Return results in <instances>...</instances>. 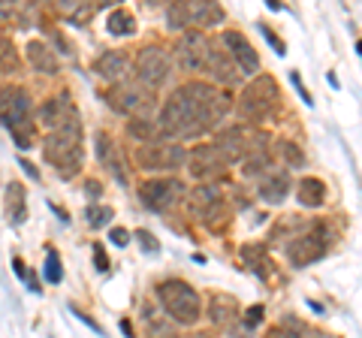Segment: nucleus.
<instances>
[{"mask_svg": "<svg viewBox=\"0 0 362 338\" xmlns=\"http://www.w3.org/2000/svg\"><path fill=\"white\" fill-rule=\"evenodd\" d=\"M226 109H230V97L218 88L206 82H187L163 103L157 130L169 139H190L211 130L226 115Z\"/></svg>", "mask_w": 362, "mask_h": 338, "instance_id": "1", "label": "nucleus"}, {"mask_svg": "<svg viewBox=\"0 0 362 338\" xmlns=\"http://www.w3.org/2000/svg\"><path fill=\"white\" fill-rule=\"evenodd\" d=\"M0 121L13 133L18 148H30L37 124H33V103L28 91H21V88H0Z\"/></svg>", "mask_w": 362, "mask_h": 338, "instance_id": "2", "label": "nucleus"}, {"mask_svg": "<svg viewBox=\"0 0 362 338\" xmlns=\"http://www.w3.org/2000/svg\"><path fill=\"white\" fill-rule=\"evenodd\" d=\"M42 154L54 169H61L64 178L78 173V166H82V121L52 130L42 142Z\"/></svg>", "mask_w": 362, "mask_h": 338, "instance_id": "3", "label": "nucleus"}, {"mask_svg": "<svg viewBox=\"0 0 362 338\" xmlns=\"http://www.w3.org/2000/svg\"><path fill=\"white\" fill-rule=\"evenodd\" d=\"M157 296H160L163 302V308L169 311V317H173L175 323H197L199 320V293L187 284V281H181V278H169L163 281L160 287H157Z\"/></svg>", "mask_w": 362, "mask_h": 338, "instance_id": "4", "label": "nucleus"}, {"mask_svg": "<svg viewBox=\"0 0 362 338\" xmlns=\"http://www.w3.org/2000/svg\"><path fill=\"white\" fill-rule=\"evenodd\" d=\"M278 85L272 76H257L239 97V115L245 121H263L278 106Z\"/></svg>", "mask_w": 362, "mask_h": 338, "instance_id": "5", "label": "nucleus"}, {"mask_svg": "<svg viewBox=\"0 0 362 338\" xmlns=\"http://www.w3.org/2000/svg\"><path fill=\"white\" fill-rule=\"evenodd\" d=\"M269 142V136L263 130H251V127H230L223 130L218 142H214V148L221 151V157L226 161V166L235 163V161H245L247 154L254 151H266L263 145Z\"/></svg>", "mask_w": 362, "mask_h": 338, "instance_id": "6", "label": "nucleus"}, {"mask_svg": "<svg viewBox=\"0 0 362 338\" xmlns=\"http://www.w3.org/2000/svg\"><path fill=\"white\" fill-rule=\"evenodd\" d=\"M169 52L163 46H145L139 54H136V73H139V85L145 91H154V88H160L169 76Z\"/></svg>", "mask_w": 362, "mask_h": 338, "instance_id": "7", "label": "nucleus"}, {"mask_svg": "<svg viewBox=\"0 0 362 338\" xmlns=\"http://www.w3.org/2000/svg\"><path fill=\"white\" fill-rule=\"evenodd\" d=\"M136 163L142 169H157V173H166V169H181L187 163V151L181 145H166V142H148L145 148H136Z\"/></svg>", "mask_w": 362, "mask_h": 338, "instance_id": "8", "label": "nucleus"}, {"mask_svg": "<svg viewBox=\"0 0 362 338\" xmlns=\"http://www.w3.org/2000/svg\"><path fill=\"white\" fill-rule=\"evenodd\" d=\"M326 251H329V235H326L323 227H311L308 233H302L299 239H293L287 245V257H290V263L296 269L308 266V263H317Z\"/></svg>", "mask_w": 362, "mask_h": 338, "instance_id": "9", "label": "nucleus"}, {"mask_svg": "<svg viewBox=\"0 0 362 338\" xmlns=\"http://www.w3.org/2000/svg\"><path fill=\"white\" fill-rule=\"evenodd\" d=\"M181 197H185V185L178 178H148V182L139 185V199L151 211H166Z\"/></svg>", "mask_w": 362, "mask_h": 338, "instance_id": "10", "label": "nucleus"}, {"mask_svg": "<svg viewBox=\"0 0 362 338\" xmlns=\"http://www.w3.org/2000/svg\"><path fill=\"white\" fill-rule=\"evenodd\" d=\"M106 100L112 109L124 112V115H145L151 109V91H145L142 85H133V82L112 85Z\"/></svg>", "mask_w": 362, "mask_h": 338, "instance_id": "11", "label": "nucleus"}, {"mask_svg": "<svg viewBox=\"0 0 362 338\" xmlns=\"http://www.w3.org/2000/svg\"><path fill=\"white\" fill-rule=\"evenodd\" d=\"M190 209L202 223H214V221H223V199H221V190L214 185H199L194 194H190Z\"/></svg>", "mask_w": 362, "mask_h": 338, "instance_id": "12", "label": "nucleus"}, {"mask_svg": "<svg viewBox=\"0 0 362 338\" xmlns=\"http://www.w3.org/2000/svg\"><path fill=\"white\" fill-rule=\"evenodd\" d=\"M40 121L45 124V127H52V130H61V127H70V124H76L78 112L73 106L70 94H58V97L45 100V103L40 106Z\"/></svg>", "mask_w": 362, "mask_h": 338, "instance_id": "13", "label": "nucleus"}, {"mask_svg": "<svg viewBox=\"0 0 362 338\" xmlns=\"http://www.w3.org/2000/svg\"><path fill=\"white\" fill-rule=\"evenodd\" d=\"M206 49H209V37L199 30H187L178 42V64L185 66L187 73H202V64H206Z\"/></svg>", "mask_w": 362, "mask_h": 338, "instance_id": "14", "label": "nucleus"}, {"mask_svg": "<svg viewBox=\"0 0 362 338\" xmlns=\"http://www.w3.org/2000/svg\"><path fill=\"white\" fill-rule=\"evenodd\" d=\"M202 73L214 76L221 85H235L242 78L239 70L233 66V58L226 52H221L218 42H211V40H209V49H206V64H202Z\"/></svg>", "mask_w": 362, "mask_h": 338, "instance_id": "15", "label": "nucleus"}, {"mask_svg": "<svg viewBox=\"0 0 362 338\" xmlns=\"http://www.w3.org/2000/svg\"><path fill=\"white\" fill-rule=\"evenodd\" d=\"M221 42H223L226 49H230L226 54L239 61V70H242L245 76H254V73L259 70V58H257V52L251 49V42H247L239 30H226L223 37H221Z\"/></svg>", "mask_w": 362, "mask_h": 338, "instance_id": "16", "label": "nucleus"}, {"mask_svg": "<svg viewBox=\"0 0 362 338\" xmlns=\"http://www.w3.org/2000/svg\"><path fill=\"white\" fill-rule=\"evenodd\" d=\"M187 166H190V173H194L197 178H214V175H221L226 169V161L221 157V151L214 148V145H206V148H197L194 154L187 157Z\"/></svg>", "mask_w": 362, "mask_h": 338, "instance_id": "17", "label": "nucleus"}, {"mask_svg": "<svg viewBox=\"0 0 362 338\" xmlns=\"http://www.w3.org/2000/svg\"><path fill=\"white\" fill-rule=\"evenodd\" d=\"M94 73L100 78H106V82H112V85H121V82H127L130 58L124 52H106V54H100V58H97Z\"/></svg>", "mask_w": 362, "mask_h": 338, "instance_id": "18", "label": "nucleus"}, {"mask_svg": "<svg viewBox=\"0 0 362 338\" xmlns=\"http://www.w3.org/2000/svg\"><path fill=\"white\" fill-rule=\"evenodd\" d=\"M97 154H100V163H103L112 175L118 178L121 185H127V163H124V157H121V148L115 142H112L106 133H97Z\"/></svg>", "mask_w": 362, "mask_h": 338, "instance_id": "19", "label": "nucleus"}, {"mask_svg": "<svg viewBox=\"0 0 362 338\" xmlns=\"http://www.w3.org/2000/svg\"><path fill=\"white\" fill-rule=\"evenodd\" d=\"M287 190H290V175L287 173H266L263 178H259V185H257V194L263 197L266 202H284V197H287Z\"/></svg>", "mask_w": 362, "mask_h": 338, "instance_id": "20", "label": "nucleus"}, {"mask_svg": "<svg viewBox=\"0 0 362 338\" xmlns=\"http://www.w3.org/2000/svg\"><path fill=\"white\" fill-rule=\"evenodd\" d=\"M187 13V28H214L223 21V9L221 4H185Z\"/></svg>", "mask_w": 362, "mask_h": 338, "instance_id": "21", "label": "nucleus"}, {"mask_svg": "<svg viewBox=\"0 0 362 338\" xmlns=\"http://www.w3.org/2000/svg\"><path fill=\"white\" fill-rule=\"evenodd\" d=\"M6 218L13 223H25L28 221V194L18 182L6 185Z\"/></svg>", "mask_w": 362, "mask_h": 338, "instance_id": "22", "label": "nucleus"}, {"mask_svg": "<svg viewBox=\"0 0 362 338\" xmlns=\"http://www.w3.org/2000/svg\"><path fill=\"white\" fill-rule=\"evenodd\" d=\"M239 314V302H235L233 296H226V293H214V296L209 299V317L211 323H233V317Z\"/></svg>", "mask_w": 362, "mask_h": 338, "instance_id": "23", "label": "nucleus"}, {"mask_svg": "<svg viewBox=\"0 0 362 338\" xmlns=\"http://www.w3.org/2000/svg\"><path fill=\"white\" fill-rule=\"evenodd\" d=\"M28 58L33 64V70L42 73V76H54V73H58V58H54V52L45 46V42L33 40L30 46H28Z\"/></svg>", "mask_w": 362, "mask_h": 338, "instance_id": "24", "label": "nucleus"}, {"mask_svg": "<svg viewBox=\"0 0 362 338\" xmlns=\"http://www.w3.org/2000/svg\"><path fill=\"white\" fill-rule=\"evenodd\" d=\"M299 202L308 209H320L326 202V185L320 178H302L299 182Z\"/></svg>", "mask_w": 362, "mask_h": 338, "instance_id": "25", "label": "nucleus"}, {"mask_svg": "<svg viewBox=\"0 0 362 338\" xmlns=\"http://www.w3.org/2000/svg\"><path fill=\"white\" fill-rule=\"evenodd\" d=\"M242 260L251 266L259 278H269L272 263H269V257H266V245H245L242 247Z\"/></svg>", "mask_w": 362, "mask_h": 338, "instance_id": "26", "label": "nucleus"}, {"mask_svg": "<svg viewBox=\"0 0 362 338\" xmlns=\"http://www.w3.org/2000/svg\"><path fill=\"white\" fill-rule=\"evenodd\" d=\"M97 9H100V4H90V6H85V4H58V13L64 18H70L73 25H88Z\"/></svg>", "mask_w": 362, "mask_h": 338, "instance_id": "27", "label": "nucleus"}, {"mask_svg": "<svg viewBox=\"0 0 362 338\" xmlns=\"http://www.w3.org/2000/svg\"><path fill=\"white\" fill-rule=\"evenodd\" d=\"M266 173H272V154L269 151H254L245 157V175L247 178H263Z\"/></svg>", "mask_w": 362, "mask_h": 338, "instance_id": "28", "label": "nucleus"}, {"mask_svg": "<svg viewBox=\"0 0 362 338\" xmlns=\"http://www.w3.org/2000/svg\"><path fill=\"white\" fill-rule=\"evenodd\" d=\"M109 33H115V37H130L136 30V21L127 9H115V13H109V21H106Z\"/></svg>", "mask_w": 362, "mask_h": 338, "instance_id": "29", "label": "nucleus"}, {"mask_svg": "<svg viewBox=\"0 0 362 338\" xmlns=\"http://www.w3.org/2000/svg\"><path fill=\"white\" fill-rule=\"evenodd\" d=\"M127 133L133 139H139V142H154L157 136H160V130H157V124L151 121H145V118H136L127 124Z\"/></svg>", "mask_w": 362, "mask_h": 338, "instance_id": "30", "label": "nucleus"}, {"mask_svg": "<svg viewBox=\"0 0 362 338\" xmlns=\"http://www.w3.org/2000/svg\"><path fill=\"white\" fill-rule=\"evenodd\" d=\"M0 70L13 73L18 70V61H16V49H13V40L6 33H0Z\"/></svg>", "mask_w": 362, "mask_h": 338, "instance_id": "31", "label": "nucleus"}, {"mask_svg": "<svg viewBox=\"0 0 362 338\" xmlns=\"http://www.w3.org/2000/svg\"><path fill=\"white\" fill-rule=\"evenodd\" d=\"M61 278H64L61 257H58V251H49L45 254V281H49V284H61Z\"/></svg>", "mask_w": 362, "mask_h": 338, "instance_id": "32", "label": "nucleus"}, {"mask_svg": "<svg viewBox=\"0 0 362 338\" xmlns=\"http://www.w3.org/2000/svg\"><path fill=\"white\" fill-rule=\"evenodd\" d=\"M275 151L284 157V161L290 163V166H302L305 163V154H302V148L299 145H293V142H278L275 145Z\"/></svg>", "mask_w": 362, "mask_h": 338, "instance_id": "33", "label": "nucleus"}, {"mask_svg": "<svg viewBox=\"0 0 362 338\" xmlns=\"http://www.w3.org/2000/svg\"><path fill=\"white\" fill-rule=\"evenodd\" d=\"M166 21H169V28H173V30L187 28V13H185V4H169V9H166Z\"/></svg>", "mask_w": 362, "mask_h": 338, "instance_id": "34", "label": "nucleus"}, {"mask_svg": "<svg viewBox=\"0 0 362 338\" xmlns=\"http://www.w3.org/2000/svg\"><path fill=\"white\" fill-rule=\"evenodd\" d=\"M85 218H88V223H90V227H103V223L106 221H112V209L109 206H90L88 211H85Z\"/></svg>", "mask_w": 362, "mask_h": 338, "instance_id": "35", "label": "nucleus"}, {"mask_svg": "<svg viewBox=\"0 0 362 338\" xmlns=\"http://www.w3.org/2000/svg\"><path fill=\"white\" fill-rule=\"evenodd\" d=\"M148 338H175L173 326H166L160 320H148Z\"/></svg>", "mask_w": 362, "mask_h": 338, "instance_id": "36", "label": "nucleus"}, {"mask_svg": "<svg viewBox=\"0 0 362 338\" xmlns=\"http://www.w3.org/2000/svg\"><path fill=\"white\" fill-rule=\"evenodd\" d=\"M263 314H266V308L263 305H254V308H247V314H245V330H254V326L263 320Z\"/></svg>", "mask_w": 362, "mask_h": 338, "instance_id": "37", "label": "nucleus"}, {"mask_svg": "<svg viewBox=\"0 0 362 338\" xmlns=\"http://www.w3.org/2000/svg\"><path fill=\"white\" fill-rule=\"evenodd\" d=\"M94 266H97V272H109V257L103 245H94Z\"/></svg>", "mask_w": 362, "mask_h": 338, "instance_id": "38", "label": "nucleus"}, {"mask_svg": "<svg viewBox=\"0 0 362 338\" xmlns=\"http://www.w3.org/2000/svg\"><path fill=\"white\" fill-rule=\"evenodd\" d=\"M259 30H263V37H266V40H269V42H272V49H275V52H278V54H284V42H281V40H278V37H275V33H272V30H269V28H266V25H259Z\"/></svg>", "mask_w": 362, "mask_h": 338, "instance_id": "39", "label": "nucleus"}, {"mask_svg": "<svg viewBox=\"0 0 362 338\" xmlns=\"http://www.w3.org/2000/svg\"><path fill=\"white\" fill-rule=\"evenodd\" d=\"M109 239L124 247V245L130 242V233H127V230H121V227H115V230H109Z\"/></svg>", "mask_w": 362, "mask_h": 338, "instance_id": "40", "label": "nucleus"}, {"mask_svg": "<svg viewBox=\"0 0 362 338\" xmlns=\"http://www.w3.org/2000/svg\"><path fill=\"white\" fill-rule=\"evenodd\" d=\"M136 239L142 242V247H145V251H157V242H154V235H151V233L139 230V233H136Z\"/></svg>", "mask_w": 362, "mask_h": 338, "instance_id": "41", "label": "nucleus"}, {"mask_svg": "<svg viewBox=\"0 0 362 338\" xmlns=\"http://www.w3.org/2000/svg\"><path fill=\"white\" fill-rule=\"evenodd\" d=\"M290 82H293V85H296V91L302 94V100H305V103H314V100H311V94H308V91H305V85H302V78H299V73H290Z\"/></svg>", "mask_w": 362, "mask_h": 338, "instance_id": "42", "label": "nucleus"}, {"mask_svg": "<svg viewBox=\"0 0 362 338\" xmlns=\"http://www.w3.org/2000/svg\"><path fill=\"white\" fill-rule=\"evenodd\" d=\"M85 190H88L90 197H100V194H103V187H100V182H94V178H88V182H85Z\"/></svg>", "mask_w": 362, "mask_h": 338, "instance_id": "43", "label": "nucleus"}, {"mask_svg": "<svg viewBox=\"0 0 362 338\" xmlns=\"http://www.w3.org/2000/svg\"><path fill=\"white\" fill-rule=\"evenodd\" d=\"M78 320H82L85 326H90V330H94L97 335H103V326H100V323H94V320H90V317H88V314H78Z\"/></svg>", "mask_w": 362, "mask_h": 338, "instance_id": "44", "label": "nucleus"}, {"mask_svg": "<svg viewBox=\"0 0 362 338\" xmlns=\"http://www.w3.org/2000/svg\"><path fill=\"white\" fill-rule=\"evenodd\" d=\"M18 163H21V169H25V173H28L30 178H40V173H37V166H33V163H28V161H25V157H21V161H18Z\"/></svg>", "mask_w": 362, "mask_h": 338, "instance_id": "45", "label": "nucleus"}, {"mask_svg": "<svg viewBox=\"0 0 362 338\" xmlns=\"http://www.w3.org/2000/svg\"><path fill=\"white\" fill-rule=\"evenodd\" d=\"M13 13H16L13 4H0V18H13Z\"/></svg>", "mask_w": 362, "mask_h": 338, "instance_id": "46", "label": "nucleus"}, {"mask_svg": "<svg viewBox=\"0 0 362 338\" xmlns=\"http://www.w3.org/2000/svg\"><path fill=\"white\" fill-rule=\"evenodd\" d=\"M266 338H296V335H290V332H284V330H281V326H278V330H272Z\"/></svg>", "mask_w": 362, "mask_h": 338, "instance_id": "47", "label": "nucleus"}, {"mask_svg": "<svg viewBox=\"0 0 362 338\" xmlns=\"http://www.w3.org/2000/svg\"><path fill=\"white\" fill-rule=\"evenodd\" d=\"M121 332L127 335V338H133V326H130V320H121Z\"/></svg>", "mask_w": 362, "mask_h": 338, "instance_id": "48", "label": "nucleus"}, {"mask_svg": "<svg viewBox=\"0 0 362 338\" xmlns=\"http://www.w3.org/2000/svg\"><path fill=\"white\" fill-rule=\"evenodd\" d=\"M190 338H211V335H206V332H197V335H190Z\"/></svg>", "mask_w": 362, "mask_h": 338, "instance_id": "49", "label": "nucleus"}, {"mask_svg": "<svg viewBox=\"0 0 362 338\" xmlns=\"http://www.w3.org/2000/svg\"><path fill=\"white\" fill-rule=\"evenodd\" d=\"M308 338H332V335H317V332H311Z\"/></svg>", "mask_w": 362, "mask_h": 338, "instance_id": "50", "label": "nucleus"}]
</instances>
